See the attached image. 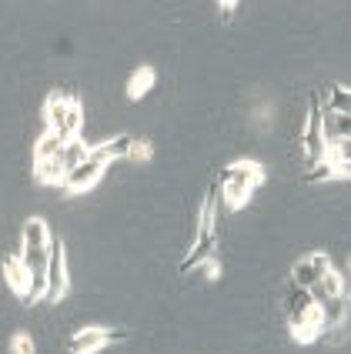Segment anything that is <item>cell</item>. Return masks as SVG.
Wrapping results in <instances>:
<instances>
[{
    "mask_svg": "<svg viewBox=\"0 0 351 354\" xmlns=\"http://www.w3.org/2000/svg\"><path fill=\"white\" fill-rule=\"evenodd\" d=\"M67 291H71V277H67V254H64V241H60V237H54V241H51V257H47V291H44V301L57 304Z\"/></svg>",
    "mask_w": 351,
    "mask_h": 354,
    "instance_id": "obj_5",
    "label": "cell"
},
{
    "mask_svg": "<svg viewBox=\"0 0 351 354\" xmlns=\"http://www.w3.org/2000/svg\"><path fill=\"white\" fill-rule=\"evenodd\" d=\"M328 271H332V257L321 254V251H312V254H305L301 261H294L291 284H294V288H305V291H312L314 284L328 274Z\"/></svg>",
    "mask_w": 351,
    "mask_h": 354,
    "instance_id": "obj_6",
    "label": "cell"
},
{
    "mask_svg": "<svg viewBox=\"0 0 351 354\" xmlns=\"http://www.w3.org/2000/svg\"><path fill=\"white\" fill-rule=\"evenodd\" d=\"M215 251H217V237H215V234H197L195 248H191L188 254L181 257L177 271H181V274H195V271L201 268V264H204V261H215Z\"/></svg>",
    "mask_w": 351,
    "mask_h": 354,
    "instance_id": "obj_9",
    "label": "cell"
},
{
    "mask_svg": "<svg viewBox=\"0 0 351 354\" xmlns=\"http://www.w3.org/2000/svg\"><path fill=\"white\" fill-rule=\"evenodd\" d=\"M341 177H348V174H341L328 160H318L312 171H305V180H308V184H318V180H341Z\"/></svg>",
    "mask_w": 351,
    "mask_h": 354,
    "instance_id": "obj_18",
    "label": "cell"
},
{
    "mask_svg": "<svg viewBox=\"0 0 351 354\" xmlns=\"http://www.w3.org/2000/svg\"><path fill=\"white\" fill-rule=\"evenodd\" d=\"M64 144H67V140L60 138V134L47 131V134L37 140V147H34V164H37V160H54V158H60Z\"/></svg>",
    "mask_w": 351,
    "mask_h": 354,
    "instance_id": "obj_17",
    "label": "cell"
},
{
    "mask_svg": "<svg viewBox=\"0 0 351 354\" xmlns=\"http://www.w3.org/2000/svg\"><path fill=\"white\" fill-rule=\"evenodd\" d=\"M131 147H134V138H131V134H117V138H111L107 144L91 147V154H94V158H100L104 164H111V160L131 158Z\"/></svg>",
    "mask_w": 351,
    "mask_h": 354,
    "instance_id": "obj_11",
    "label": "cell"
},
{
    "mask_svg": "<svg viewBox=\"0 0 351 354\" xmlns=\"http://www.w3.org/2000/svg\"><path fill=\"white\" fill-rule=\"evenodd\" d=\"M87 158H91V147H87L84 140H80V138L67 140V144H64V151H60V167H64V177L71 174L74 167H80Z\"/></svg>",
    "mask_w": 351,
    "mask_h": 354,
    "instance_id": "obj_13",
    "label": "cell"
},
{
    "mask_svg": "<svg viewBox=\"0 0 351 354\" xmlns=\"http://www.w3.org/2000/svg\"><path fill=\"white\" fill-rule=\"evenodd\" d=\"M321 111L325 114H351V91L341 84H332L328 94L321 97Z\"/></svg>",
    "mask_w": 351,
    "mask_h": 354,
    "instance_id": "obj_14",
    "label": "cell"
},
{
    "mask_svg": "<svg viewBox=\"0 0 351 354\" xmlns=\"http://www.w3.org/2000/svg\"><path fill=\"white\" fill-rule=\"evenodd\" d=\"M131 158H134V160H147V158H151V147H147L144 140H134V147H131Z\"/></svg>",
    "mask_w": 351,
    "mask_h": 354,
    "instance_id": "obj_20",
    "label": "cell"
},
{
    "mask_svg": "<svg viewBox=\"0 0 351 354\" xmlns=\"http://www.w3.org/2000/svg\"><path fill=\"white\" fill-rule=\"evenodd\" d=\"M151 87H154V67H137L134 74L127 77V97L141 100Z\"/></svg>",
    "mask_w": 351,
    "mask_h": 354,
    "instance_id": "obj_16",
    "label": "cell"
},
{
    "mask_svg": "<svg viewBox=\"0 0 351 354\" xmlns=\"http://www.w3.org/2000/svg\"><path fill=\"white\" fill-rule=\"evenodd\" d=\"M104 171H107V164L91 154V158L84 160L80 167H74L71 174L64 177V184H60V187H64L67 194H84V191H91V187L98 184L100 177H104Z\"/></svg>",
    "mask_w": 351,
    "mask_h": 354,
    "instance_id": "obj_7",
    "label": "cell"
},
{
    "mask_svg": "<svg viewBox=\"0 0 351 354\" xmlns=\"http://www.w3.org/2000/svg\"><path fill=\"white\" fill-rule=\"evenodd\" d=\"M0 268H3V281H7V288H10L17 297H27V291H30V274H27V268H24L20 254H7Z\"/></svg>",
    "mask_w": 351,
    "mask_h": 354,
    "instance_id": "obj_10",
    "label": "cell"
},
{
    "mask_svg": "<svg viewBox=\"0 0 351 354\" xmlns=\"http://www.w3.org/2000/svg\"><path fill=\"white\" fill-rule=\"evenodd\" d=\"M301 151H305V164L314 167L325 158V138H321V94L312 91L308 94V120L301 131Z\"/></svg>",
    "mask_w": 351,
    "mask_h": 354,
    "instance_id": "obj_3",
    "label": "cell"
},
{
    "mask_svg": "<svg viewBox=\"0 0 351 354\" xmlns=\"http://www.w3.org/2000/svg\"><path fill=\"white\" fill-rule=\"evenodd\" d=\"M258 184H264V167L258 160H234L217 174V197L231 211H237V207H244L251 201Z\"/></svg>",
    "mask_w": 351,
    "mask_h": 354,
    "instance_id": "obj_2",
    "label": "cell"
},
{
    "mask_svg": "<svg viewBox=\"0 0 351 354\" xmlns=\"http://www.w3.org/2000/svg\"><path fill=\"white\" fill-rule=\"evenodd\" d=\"M285 317H288V331L298 344H312L321 337V308L305 288L288 284L285 291Z\"/></svg>",
    "mask_w": 351,
    "mask_h": 354,
    "instance_id": "obj_1",
    "label": "cell"
},
{
    "mask_svg": "<svg viewBox=\"0 0 351 354\" xmlns=\"http://www.w3.org/2000/svg\"><path fill=\"white\" fill-rule=\"evenodd\" d=\"M217 184L208 187L204 194V204H201V224H197V234H215V217H217Z\"/></svg>",
    "mask_w": 351,
    "mask_h": 354,
    "instance_id": "obj_15",
    "label": "cell"
},
{
    "mask_svg": "<svg viewBox=\"0 0 351 354\" xmlns=\"http://www.w3.org/2000/svg\"><path fill=\"white\" fill-rule=\"evenodd\" d=\"M10 354H34V341L27 335H14L10 337Z\"/></svg>",
    "mask_w": 351,
    "mask_h": 354,
    "instance_id": "obj_19",
    "label": "cell"
},
{
    "mask_svg": "<svg viewBox=\"0 0 351 354\" xmlns=\"http://www.w3.org/2000/svg\"><path fill=\"white\" fill-rule=\"evenodd\" d=\"M197 271L208 277V281H215V277H217V257H215V261H204V264H201Z\"/></svg>",
    "mask_w": 351,
    "mask_h": 354,
    "instance_id": "obj_21",
    "label": "cell"
},
{
    "mask_svg": "<svg viewBox=\"0 0 351 354\" xmlns=\"http://www.w3.org/2000/svg\"><path fill=\"white\" fill-rule=\"evenodd\" d=\"M114 341H127V331H117V328H100V324H91V328H80L67 337V351L71 354H98L100 348L114 344Z\"/></svg>",
    "mask_w": 351,
    "mask_h": 354,
    "instance_id": "obj_4",
    "label": "cell"
},
{
    "mask_svg": "<svg viewBox=\"0 0 351 354\" xmlns=\"http://www.w3.org/2000/svg\"><path fill=\"white\" fill-rule=\"evenodd\" d=\"M217 7H221V20H231L234 10H237V3H234V0H221Z\"/></svg>",
    "mask_w": 351,
    "mask_h": 354,
    "instance_id": "obj_22",
    "label": "cell"
},
{
    "mask_svg": "<svg viewBox=\"0 0 351 354\" xmlns=\"http://www.w3.org/2000/svg\"><path fill=\"white\" fill-rule=\"evenodd\" d=\"M308 295H312L318 304H325V301H332V297H341V295H345V281H341V274H338V271L332 268V271L321 277V281L314 284Z\"/></svg>",
    "mask_w": 351,
    "mask_h": 354,
    "instance_id": "obj_12",
    "label": "cell"
},
{
    "mask_svg": "<svg viewBox=\"0 0 351 354\" xmlns=\"http://www.w3.org/2000/svg\"><path fill=\"white\" fill-rule=\"evenodd\" d=\"M80 107L78 97H71V94H51V97L44 100V120H47V131H54L64 138V127H67V118L74 114Z\"/></svg>",
    "mask_w": 351,
    "mask_h": 354,
    "instance_id": "obj_8",
    "label": "cell"
}]
</instances>
